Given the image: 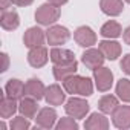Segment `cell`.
<instances>
[{"mask_svg":"<svg viewBox=\"0 0 130 130\" xmlns=\"http://www.w3.org/2000/svg\"><path fill=\"white\" fill-rule=\"evenodd\" d=\"M63 87L71 95H80V96H90L93 93V83L87 77L81 75H71L63 81Z\"/></svg>","mask_w":130,"mask_h":130,"instance_id":"1","label":"cell"},{"mask_svg":"<svg viewBox=\"0 0 130 130\" xmlns=\"http://www.w3.org/2000/svg\"><path fill=\"white\" fill-rule=\"evenodd\" d=\"M60 8L52 5V3H43L37 8L35 11V22L41 26H52L57 23V20L60 19Z\"/></svg>","mask_w":130,"mask_h":130,"instance_id":"2","label":"cell"},{"mask_svg":"<svg viewBox=\"0 0 130 130\" xmlns=\"http://www.w3.org/2000/svg\"><path fill=\"white\" fill-rule=\"evenodd\" d=\"M64 110L66 113L75 119H83L86 118V115L89 113L90 110V106L89 103L84 100V98H80V96H72L66 101V106H64Z\"/></svg>","mask_w":130,"mask_h":130,"instance_id":"3","label":"cell"},{"mask_svg":"<svg viewBox=\"0 0 130 130\" xmlns=\"http://www.w3.org/2000/svg\"><path fill=\"white\" fill-rule=\"evenodd\" d=\"M69 38H71V32H69V29L66 26H61V25L47 26V31H46L47 44H51V46H61Z\"/></svg>","mask_w":130,"mask_h":130,"instance_id":"4","label":"cell"},{"mask_svg":"<svg viewBox=\"0 0 130 130\" xmlns=\"http://www.w3.org/2000/svg\"><path fill=\"white\" fill-rule=\"evenodd\" d=\"M93 72V81H95V87L100 92H107L110 90V87L113 86V72L109 68H96Z\"/></svg>","mask_w":130,"mask_h":130,"instance_id":"5","label":"cell"},{"mask_svg":"<svg viewBox=\"0 0 130 130\" xmlns=\"http://www.w3.org/2000/svg\"><path fill=\"white\" fill-rule=\"evenodd\" d=\"M106 57L101 52V49H95V47H87L83 55H81V63L90 71H95L96 68H101L103 63H104Z\"/></svg>","mask_w":130,"mask_h":130,"instance_id":"6","label":"cell"},{"mask_svg":"<svg viewBox=\"0 0 130 130\" xmlns=\"http://www.w3.org/2000/svg\"><path fill=\"white\" fill-rule=\"evenodd\" d=\"M74 40L81 47H92L96 44V34L90 26H78L74 32Z\"/></svg>","mask_w":130,"mask_h":130,"instance_id":"7","label":"cell"},{"mask_svg":"<svg viewBox=\"0 0 130 130\" xmlns=\"http://www.w3.org/2000/svg\"><path fill=\"white\" fill-rule=\"evenodd\" d=\"M46 40V31H43L38 26H32L29 29H26V32L23 34V43L26 47H37V46H43Z\"/></svg>","mask_w":130,"mask_h":130,"instance_id":"8","label":"cell"},{"mask_svg":"<svg viewBox=\"0 0 130 130\" xmlns=\"http://www.w3.org/2000/svg\"><path fill=\"white\" fill-rule=\"evenodd\" d=\"M57 112L52 107H43L35 116V125L41 128H52L57 124Z\"/></svg>","mask_w":130,"mask_h":130,"instance_id":"9","label":"cell"},{"mask_svg":"<svg viewBox=\"0 0 130 130\" xmlns=\"http://www.w3.org/2000/svg\"><path fill=\"white\" fill-rule=\"evenodd\" d=\"M49 52L44 46H37V47H31L29 52H28V63L31 64L32 68L35 69H40L43 68L44 64L47 63L49 60Z\"/></svg>","mask_w":130,"mask_h":130,"instance_id":"10","label":"cell"},{"mask_svg":"<svg viewBox=\"0 0 130 130\" xmlns=\"http://www.w3.org/2000/svg\"><path fill=\"white\" fill-rule=\"evenodd\" d=\"M112 124L116 128H130V106H118L112 113Z\"/></svg>","mask_w":130,"mask_h":130,"instance_id":"11","label":"cell"},{"mask_svg":"<svg viewBox=\"0 0 130 130\" xmlns=\"http://www.w3.org/2000/svg\"><path fill=\"white\" fill-rule=\"evenodd\" d=\"M78 71V61L74 60L71 63H64V64H54L52 68V74H54V78L57 81H64L66 78H69L71 75H75Z\"/></svg>","mask_w":130,"mask_h":130,"instance_id":"12","label":"cell"},{"mask_svg":"<svg viewBox=\"0 0 130 130\" xmlns=\"http://www.w3.org/2000/svg\"><path fill=\"white\" fill-rule=\"evenodd\" d=\"M66 90L64 87L61 89V86L58 84H51L46 87V93H44V100L49 106H61L63 103H66Z\"/></svg>","mask_w":130,"mask_h":130,"instance_id":"13","label":"cell"},{"mask_svg":"<svg viewBox=\"0 0 130 130\" xmlns=\"http://www.w3.org/2000/svg\"><path fill=\"white\" fill-rule=\"evenodd\" d=\"M98 47L101 49V52L104 54V57H106L107 60H110V61H115V60L121 55V52H122L121 44H119L116 40H113V38L101 40V41L98 43Z\"/></svg>","mask_w":130,"mask_h":130,"instance_id":"14","label":"cell"},{"mask_svg":"<svg viewBox=\"0 0 130 130\" xmlns=\"http://www.w3.org/2000/svg\"><path fill=\"white\" fill-rule=\"evenodd\" d=\"M109 125H110V122L106 118V113H103V112L90 113V116L84 122V128H87V130H107Z\"/></svg>","mask_w":130,"mask_h":130,"instance_id":"15","label":"cell"},{"mask_svg":"<svg viewBox=\"0 0 130 130\" xmlns=\"http://www.w3.org/2000/svg\"><path fill=\"white\" fill-rule=\"evenodd\" d=\"M5 95L14 100H22L26 95V86L23 84V81L17 78H11L5 86Z\"/></svg>","mask_w":130,"mask_h":130,"instance_id":"16","label":"cell"},{"mask_svg":"<svg viewBox=\"0 0 130 130\" xmlns=\"http://www.w3.org/2000/svg\"><path fill=\"white\" fill-rule=\"evenodd\" d=\"M25 86H26V96H31L37 101L44 98L46 87H44V84L40 78H29Z\"/></svg>","mask_w":130,"mask_h":130,"instance_id":"17","label":"cell"},{"mask_svg":"<svg viewBox=\"0 0 130 130\" xmlns=\"http://www.w3.org/2000/svg\"><path fill=\"white\" fill-rule=\"evenodd\" d=\"M38 104H37V100L31 98V96H23L19 103V112L20 115L29 118V119H35L37 113H38Z\"/></svg>","mask_w":130,"mask_h":130,"instance_id":"18","label":"cell"},{"mask_svg":"<svg viewBox=\"0 0 130 130\" xmlns=\"http://www.w3.org/2000/svg\"><path fill=\"white\" fill-rule=\"evenodd\" d=\"M49 57H51V61L54 64H64V63H71L75 60V55L72 51L64 49V47H58V46H54L51 49Z\"/></svg>","mask_w":130,"mask_h":130,"instance_id":"19","label":"cell"},{"mask_svg":"<svg viewBox=\"0 0 130 130\" xmlns=\"http://www.w3.org/2000/svg\"><path fill=\"white\" fill-rule=\"evenodd\" d=\"M0 26H2L5 31H15L20 26V15L12 9H6L2 11V15H0Z\"/></svg>","mask_w":130,"mask_h":130,"instance_id":"20","label":"cell"},{"mask_svg":"<svg viewBox=\"0 0 130 130\" xmlns=\"http://www.w3.org/2000/svg\"><path fill=\"white\" fill-rule=\"evenodd\" d=\"M100 8L103 14L109 17H116L122 14L124 11V2L122 0H100Z\"/></svg>","mask_w":130,"mask_h":130,"instance_id":"21","label":"cell"},{"mask_svg":"<svg viewBox=\"0 0 130 130\" xmlns=\"http://www.w3.org/2000/svg\"><path fill=\"white\" fill-rule=\"evenodd\" d=\"M19 110V103L14 98L6 96L5 93L2 95V101H0V118L9 119L15 112Z\"/></svg>","mask_w":130,"mask_h":130,"instance_id":"22","label":"cell"},{"mask_svg":"<svg viewBox=\"0 0 130 130\" xmlns=\"http://www.w3.org/2000/svg\"><path fill=\"white\" fill-rule=\"evenodd\" d=\"M100 34H101L104 38H113V40H115V38H118V37L122 35V28H121V25H119L118 22L109 20V22H106V23L101 26Z\"/></svg>","mask_w":130,"mask_h":130,"instance_id":"23","label":"cell"},{"mask_svg":"<svg viewBox=\"0 0 130 130\" xmlns=\"http://www.w3.org/2000/svg\"><path fill=\"white\" fill-rule=\"evenodd\" d=\"M118 106H119L118 96H115V95H104V96H101V100L98 101V109H100V112H103V113H106V115H112L113 110H115Z\"/></svg>","mask_w":130,"mask_h":130,"instance_id":"24","label":"cell"},{"mask_svg":"<svg viewBox=\"0 0 130 130\" xmlns=\"http://www.w3.org/2000/svg\"><path fill=\"white\" fill-rule=\"evenodd\" d=\"M115 92H116V96H118L121 101L130 103V80L121 78V80L116 83Z\"/></svg>","mask_w":130,"mask_h":130,"instance_id":"25","label":"cell"},{"mask_svg":"<svg viewBox=\"0 0 130 130\" xmlns=\"http://www.w3.org/2000/svg\"><path fill=\"white\" fill-rule=\"evenodd\" d=\"M78 127L80 125H78L77 119L69 115H68V118H60V121L55 124L57 130H78Z\"/></svg>","mask_w":130,"mask_h":130,"instance_id":"26","label":"cell"},{"mask_svg":"<svg viewBox=\"0 0 130 130\" xmlns=\"http://www.w3.org/2000/svg\"><path fill=\"white\" fill-rule=\"evenodd\" d=\"M31 127V122H29V118L20 115V116H15L11 122H9V128L11 130H28Z\"/></svg>","mask_w":130,"mask_h":130,"instance_id":"27","label":"cell"},{"mask_svg":"<svg viewBox=\"0 0 130 130\" xmlns=\"http://www.w3.org/2000/svg\"><path fill=\"white\" fill-rule=\"evenodd\" d=\"M121 69L125 75L130 77V54H125L121 60Z\"/></svg>","mask_w":130,"mask_h":130,"instance_id":"28","label":"cell"},{"mask_svg":"<svg viewBox=\"0 0 130 130\" xmlns=\"http://www.w3.org/2000/svg\"><path fill=\"white\" fill-rule=\"evenodd\" d=\"M0 57H2V60H3V64H2V69H0V71L6 72L8 71V66H9V57H8L6 52H2V55H0Z\"/></svg>","mask_w":130,"mask_h":130,"instance_id":"29","label":"cell"},{"mask_svg":"<svg viewBox=\"0 0 130 130\" xmlns=\"http://www.w3.org/2000/svg\"><path fill=\"white\" fill-rule=\"evenodd\" d=\"M12 3L17 6H29L34 3V0H12Z\"/></svg>","mask_w":130,"mask_h":130,"instance_id":"30","label":"cell"},{"mask_svg":"<svg viewBox=\"0 0 130 130\" xmlns=\"http://www.w3.org/2000/svg\"><path fill=\"white\" fill-rule=\"evenodd\" d=\"M122 38H124L125 44H128V46H130V26H128V28H125V29L122 31Z\"/></svg>","mask_w":130,"mask_h":130,"instance_id":"31","label":"cell"},{"mask_svg":"<svg viewBox=\"0 0 130 130\" xmlns=\"http://www.w3.org/2000/svg\"><path fill=\"white\" fill-rule=\"evenodd\" d=\"M11 5H14L12 0H0V8H2V11H6Z\"/></svg>","mask_w":130,"mask_h":130,"instance_id":"32","label":"cell"},{"mask_svg":"<svg viewBox=\"0 0 130 130\" xmlns=\"http://www.w3.org/2000/svg\"><path fill=\"white\" fill-rule=\"evenodd\" d=\"M49 3H52V5H55V6H58V8H61L63 5H66L69 0H47Z\"/></svg>","mask_w":130,"mask_h":130,"instance_id":"33","label":"cell"},{"mask_svg":"<svg viewBox=\"0 0 130 130\" xmlns=\"http://www.w3.org/2000/svg\"><path fill=\"white\" fill-rule=\"evenodd\" d=\"M0 128L5 130V128H6V124H5V122H0Z\"/></svg>","mask_w":130,"mask_h":130,"instance_id":"34","label":"cell"},{"mask_svg":"<svg viewBox=\"0 0 130 130\" xmlns=\"http://www.w3.org/2000/svg\"><path fill=\"white\" fill-rule=\"evenodd\" d=\"M125 2H127V3H130V0H125Z\"/></svg>","mask_w":130,"mask_h":130,"instance_id":"35","label":"cell"}]
</instances>
